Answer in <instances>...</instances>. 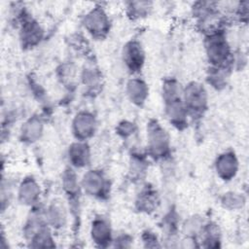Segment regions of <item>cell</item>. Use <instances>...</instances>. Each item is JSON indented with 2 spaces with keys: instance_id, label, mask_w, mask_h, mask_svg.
Here are the masks:
<instances>
[{
  "instance_id": "14",
  "label": "cell",
  "mask_w": 249,
  "mask_h": 249,
  "mask_svg": "<svg viewBox=\"0 0 249 249\" xmlns=\"http://www.w3.org/2000/svg\"><path fill=\"white\" fill-rule=\"evenodd\" d=\"M45 218L48 225L52 229H61L65 226L67 221V214L66 209L61 203V201L54 200L53 201L45 211Z\"/></svg>"
},
{
  "instance_id": "25",
  "label": "cell",
  "mask_w": 249,
  "mask_h": 249,
  "mask_svg": "<svg viewBox=\"0 0 249 249\" xmlns=\"http://www.w3.org/2000/svg\"><path fill=\"white\" fill-rule=\"evenodd\" d=\"M132 238L128 235V234H120L117 237L113 238V242L112 243H116L115 246L117 247H129L130 246V242H131Z\"/></svg>"
},
{
  "instance_id": "22",
  "label": "cell",
  "mask_w": 249,
  "mask_h": 249,
  "mask_svg": "<svg viewBox=\"0 0 249 249\" xmlns=\"http://www.w3.org/2000/svg\"><path fill=\"white\" fill-rule=\"evenodd\" d=\"M117 132L123 138H128L136 132V125L131 122L123 121L119 124L117 127Z\"/></svg>"
},
{
  "instance_id": "12",
  "label": "cell",
  "mask_w": 249,
  "mask_h": 249,
  "mask_svg": "<svg viewBox=\"0 0 249 249\" xmlns=\"http://www.w3.org/2000/svg\"><path fill=\"white\" fill-rule=\"evenodd\" d=\"M68 160L73 168H84L90 162V149L86 141L73 142L68 148Z\"/></svg>"
},
{
  "instance_id": "19",
  "label": "cell",
  "mask_w": 249,
  "mask_h": 249,
  "mask_svg": "<svg viewBox=\"0 0 249 249\" xmlns=\"http://www.w3.org/2000/svg\"><path fill=\"white\" fill-rule=\"evenodd\" d=\"M222 205L230 210H236L243 206L245 199L241 194L235 192H230L223 196L221 199Z\"/></svg>"
},
{
  "instance_id": "16",
  "label": "cell",
  "mask_w": 249,
  "mask_h": 249,
  "mask_svg": "<svg viewBox=\"0 0 249 249\" xmlns=\"http://www.w3.org/2000/svg\"><path fill=\"white\" fill-rule=\"evenodd\" d=\"M126 94L133 104L140 106L149 95V88L140 78H132L126 84Z\"/></svg>"
},
{
  "instance_id": "8",
  "label": "cell",
  "mask_w": 249,
  "mask_h": 249,
  "mask_svg": "<svg viewBox=\"0 0 249 249\" xmlns=\"http://www.w3.org/2000/svg\"><path fill=\"white\" fill-rule=\"evenodd\" d=\"M122 58L125 68L130 73H138L141 71L145 63V53L138 41L132 40L127 42L122 52Z\"/></svg>"
},
{
  "instance_id": "6",
  "label": "cell",
  "mask_w": 249,
  "mask_h": 249,
  "mask_svg": "<svg viewBox=\"0 0 249 249\" xmlns=\"http://www.w3.org/2000/svg\"><path fill=\"white\" fill-rule=\"evenodd\" d=\"M96 119L89 111L77 113L72 121V133L76 140L87 141L93 136L96 130Z\"/></svg>"
},
{
  "instance_id": "11",
  "label": "cell",
  "mask_w": 249,
  "mask_h": 249,
  "mask_svg": "<svg viewBox=\"0 0 249 249\" xmlns=\"http://www.w3.org/2000/svg\"><path fill=\"white\" fill-rule=\"evenodd\" d=\"M41 194L40 185L33 177H25L18 185V199L22 205L32 206L38 202Z\"/></svg>"
},
{
  "instance_id": "13",
  "label": "cell",
  "mask_w": 249,
  "mask_h": 249,
  "mask_svg": "<svg viewBox=\"0 0 249 249\" xmlns=\"http://www.w3.org/2000/svg\"><path fill=\"white\" fill-rule=\"evenodd\" d=\"M165 115L172 124L178 129H182L187 124V117L189 116L187 109L183 103L182 97L174 100L165 101Z\"/></svg>"
},
{
  "instance_id": "2",
  "label": "cell",
  "mask_w": 249,
  "mask_h": 249,
  "mask_svg": "<svg viewBox=\"0 0 249 249\" xmlns=\"http://www.w3.org/2000/svg\"><path fill=\"white\" fill-rule=\"evenodd\" d=\"M170 149V139L167 131L158 121L147 124V151L155 160H164Z\"/></svg>"
},
{
  "instance_id": "4",
  "label": "cell",
  "mask_w": 249,
  "mask_h": 249,
  "mask_svg": "<svg viewBox=\"0 0 249 249\" xmlns=\"http://www.w3.org/2000/svg\"><path fill=\"white\" fill-rule=\"evenodd\" d=\"M83 25L90 36L95 39H102L110 30V18L104 9L97 6L86 14Z\"/></svg>"
},
{
  "instance_id": "18",
  "label": "cell",
  "mask_w": 249,
  "mask_h": 249,
  "mask_svg": "<svg viewBox=\"0 0 249 249\" xmlns=\"http://www.w3.org/2000/svg\"><path fill=\"white\" fill-rule=\"evenodd\" d=\"M158 203L159 199L157 191L151 186L144 187L139 193L136 199V204L138 205L139 211L147 213L154 211L157 208Z\"/></svg>"
},
{
  "instance_id": "24",
  "label": "cell",
  "mask_w": 249,
  "mask_h": 249,
  "mask_svg": "<svg viewBox=\"0 0 249 249\" xmlns=\"http://www.w3.org/2000/svg\"><path fill=\"white\" fill-rule=\"evenodd\" d=\"M142 242L145 244L146 247H159L160 244H158V237L157 235L150 231H147L146 232H144L142 234Z\"/></svg>"
},
{
  "instance_id": "15",
  "label": "cell",
  "mask_w": 249,
  "mask_h": 249,
  "mask_svg": "<svg viewBox=\"0 0 249 249\" xmlns=\"http://www.w3.org/2000/svg\"><path fill=\"white\" fill-rule=\"evenodd\" d=\"M43 123L40 118L33 116L26 120L20 127V139L25 143H34L38 141L43 134Z\"/></svg>"
},
{
  "instance_id": "1",
  "label": "cell",
  "mask_w": 249,
  "mask_h": 249,
  "mask_svg": "<svg viewBox=\"0 0 249 249\" xmlns=\"http://www.w3.org/2000/svg\"><path fill=\"white\" fill-rule=\"evenodd\" d=\"M205 53L211 67L226 68L231 62V48L223 31L214 30L207 34L204 41Z\"/></svg>"
},
{
  "instance_id": "20",
  "label": "cell",
  "mask_w": 249,
  "mask_h": 249,
  "mask_svg": "<svg viewBox=\"0 0 249 249\" xmlns=\"http://www.w3.org/2000/svg\"><path fill=\"white\" fill-rule=\"evenodd\" d=\"M129 15L133 18H141L147 17L152 9V3L147 1H138V2H130L127 7Z\"/></svg>"
},
{
  "instance_id": "23",
  "label": "cell",
  "mask_w": 249,
  "mask_h": 249,
  "mask_svg": "<svg viewBox=\"0 0 249 249\" xmlns=\"http://www.w3.org/2000/svg\"><path fill=\"white\" fill-rule=\"evenodd\" d=\"M84 84L88 87H96L100 80V75L97 73L96 70L92 68L85 69V72L82 77Z\"/></svg>"
},
{
  "instance_id": "9",
  "label": "cell",
  "mask_w": 249,
  "mask_h": 249,
  "mask_svg": "<svg viewBox=\"0 0 249 249\" xmlns=\"http://www.w3.org/2000/svg\"><path fill=\"white\" fill-rule=\"evenodd\" d=\"M238 160L231 151L220 154L215 160V170L223 181L232 180L238 171Z\"/></svg>"
},
{
  "instance_id": "10",
  "label": "cell",
  "mask_w": 249,
  "mask_h": 249,
  "mask_svg": "<svg viewBox=\"0 0 249 249\" xmlns=\"http://www.w3.org/2000/svg\"><path fill=\"white\" fill-rule=\"evenodd\" d=\"M90 237L92 242H94L97 246H110L114 237L110 223L106 218L97 216L92 219L90 224Z\"/></svg>"
},
{
  "instance_id": "3",
  "label": "cell",
  "mask_w": 249,
  "mask_h": 249,
  "mask_svg": "<svg viewBox=\"0 0 249 249\" xmlns=\"http://www.w3.org/2000/svg\"><path fill=\"white\" fill-rule=\"evenodd\" d=\"M182 100L189 115H201L207 108V91L202 84L191 82L182 89Z\"/></svg>"
},
{
  "instance_id": "7",
  "label": "cell",
  "mask_w": 249,
  "mask_h": 249,
  "mask_svg": "<svg viewBox=\"0 0 249 249\" xmlns=\"http://www.w3.org/2000/svg\"><path fill=\"white\" fill-rule=\"evenodd\" d=\"M43 38V29L30 16L20 18V27H19V40L21 46L24 48H34L40 43Z\"/></svg>"
},
{
  "instance_id": "21",
  "label": "cell",
  "mask_w": 249,
  "mask_h": 249,
  "mask_svg": "<svg viewBox=\"0 0 249 249\" xmlns=\"http://www.w3.org/2000/svg\"><path fill=\"white\" fill-rule=\"evenodd\" d=\"M140 156L141 155L138 154L131 155V160L129 163V172L135 178H141L147 168V162L144 160L143 157Z\"/></svg>"
},
{
  "instance_id": "5",
  "label": "cell",
  "mask_w": 249,
  "mask_h": 249,
  "mask_svg": "<svg viewBox=\"0 0 249 249\" xmlns=\"http://www.w3.org/2000/svg\"><path fill=\"white\" fill-rule=\"evenodd\" d=\"M81 182L82 190L89 196L102 198L109 193V181L98 169H90L84 173Z\"/></svg>"
},
{
  "instance_id": "17",
  "label": "cell",
  "mask_w": 249,
  "mask_h": 249,
  "mask_svg": "<svg viewBox=\"0 0 249 249\" xmlns=\"http://www.w3.org/2000/svg\"><path fill=\"white\" fill-rule=\"evenodd\" d=\"M62 188L66 194L69 202L77 201L79 199L81 188V182L73 167L66 168L62 173Z\"/></svg>"
}]
</instances>
